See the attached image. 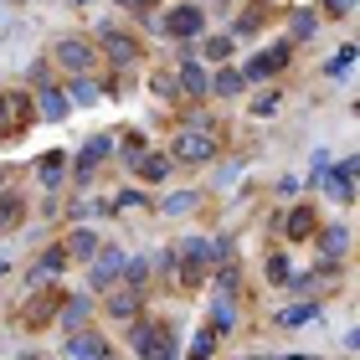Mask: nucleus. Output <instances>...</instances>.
Returning <instances> with one entry per match:
<instances>
[{
	"instance_id": "a878e982",
	"label": "nucleus",
	"mask_w": 360,
	"mask_h": 360,
	"mask_svg": "<svg viewBox=\"0 0 360 360\" xmlns=\"http://www.w3.org/2000/svg\"><path fill=\"white\" fill-rule=\"evenodd\" d=\"M242 88H248V77H242V68H232V62H221V68H211V93H206V98H242Z\"/></svg>"
},
{
	"instance_id": "72a5a7b5",
	"label": "nucleus",
	"mask_w": 360,
	"mask_h": 360,
	"mask_svg": "<svg viewBox=\"0 0 360 360\" xmlns=\"http://www.w3.org/2000/svg\"><path fill=\"white\" fill-rule=\"evenodd\" d=\"M319 283H324L319 273H288V278H283V288L299 293V299H319Z\"/></svg>"
},
{
	"instance_id": "864d4df0",
	"label": "nucleus",
	"mask_w": 360,
	"mask_h": 360,
	"mask_svg": "<svg viewBox=\"0 0 360 360\" xmlns=\"http://www.w3.org/2000/svg\"><path fill=\"white\" fill-rule=\"evenodd\" d=\"M6 180H11V175H6V170H0V191H6Z\"/></svg>"
},
{
	"instance_id": "1a4fd4ad",
	"label": "nucleus",
	"mask_w": 360,
	"mask_h": 360,
	"mask_svg": "<svg viewBox=\"0 0 360 360\" xmlns=\"http://www.w3.org/2000/svg\"><path fill=\"white\" fill-rule=\"evenodd\" d=\"M124 248L119 242H103L93 257H88V293H103L108 283H119V273H124Z\"/></svg>"
},
{
	"instance_id": "c9c22d12",
	"label": "nucleus",
	"mask_w": 360,
	"mask_h": 360,
	"mask_svg": "<svg viewBox=\"0 0 360 360\" xmlns=\"http://www.w3.org/2000/svg\"><path fill=\"white\" fill-rule=\"evenodd\" d=\"M350 68H355V46L345 41L330 62H324V77H335V83H340V77H350Z\"/></svg>"
},
{
	"instance_id": "2f4dec72",
	"label": "nucleus",
	"mask_w": 360,
	"mask_h": 360,
	"mask_svg": "<svg viewBox=\"0 0 360 360\" xmlns=\"http://www.w3.org/2000/svg\"><path fill=\"white\" fill-rule=\"evenodd\" d=\"M191 211H201V191H175L160 201V217H191Z\"/></svg>"
},
{
	"instance_id": "cd10ccee",
	"label": "nucleus",
	"mask_w": 360,
	"mask_h": 360,
	"mask_svg": "<svg viewBox=\"0 0 360 360\" xmlns=\"http://www.w3.org/2000/svg\"><path fill=\"white\" fill-rule=\"evenodd\" d=\"M62 248H68V257H77V263H88V257L103 248V237L93 232V226H72L68 237H62Z\"/></svg>"
},
{
	"instance_id": "09e8293b",
	"label": "nucleus",
	"mask_w": 360,
	"mask_h": 360,
	"mask_svg": "<svg viewBox=\"0 0 360 360\" xmlns=\"http://www.w3.org/2000/svg\"><path fill=\"white\" fill-rule=\"evenodd\" d=\"M304 186H299V180H293V175H283V180H278V195H283V201H293V195H299Z\"/></svg>"
},
{
	"instance_id": "4c0bfd02",
	"label": "nucleus",
	"mask_w": 360,
	"mask_h": 360,
	"mask_svg": "<svg viewBox=\"0 0 360 360\" xmlns=\"http://www.w3.org/2000/svg\"><path fill=\"white\" fill-rule=\"evenodd\" d=\"M217 263H237V237L232 232H217L211 237V268Z\"/></svg>"
},
{
	"instance_id": "37998d69",
	"label": "nucleus",
	"mask_w": 360,
	"mask_h": 360,
	"mask_svg": "<svg viewBox=\"0 0 360 360\" xmlns=\"http://www.w3.org/2000/svg\"><path fill=\"white\" fill-rule=\"evenodd\" d=\"M288 273H293V263H288L283 252H273V257H268V273H263V278H268V283H283Z\"/></svg>"
},
{
	"instance_id": "6e6552de",
	"label": "nucleus",
	"mask_w": 360,
	"mask_h": 360,
	"mask_svg": "<svg viewBox=\"0 0 360 360\" xmlns=\"http://www.w3.org/2000/svg\"><path fill=\"white\" fill-rule=\"evenodd\" d=\"M288 62H293V41L278 37V41L263 46V52H252L248 62H242V77H248V88L252 83H278V72H283Z\"/></svg>"
},
{
	"instance_id": "7c9ffc66",
	"label": "nucleus",
	"mask_w": 360,
	"mask_h": 360,
	"mask_svg": "<svg viewBox=\"0 0 360 360\" xmlns=\"http://www.w3.org/2000/svg\"><path fill=\"white\" fill-rule=\"evenodd\" d=\"M144 150H150V139H144L139 129H124V134H113V155H119L124 165H134V160H139Z\"/></svg>"
},
{
	"instance_id": "f3484780",
	"label": "nucleus",
	"mask_w": 360,
	"mask_h": 360,
	"mask_svg": "<svg viewBox=\"0 0 360 360\" xmlns=\"http://www.w3.org/2000/svg\"><path fill=\"white\" fill-rule=\"evenodd\" d=\"M37 186L41 191H62L68 186V150H41L37 155Z\"/></svg>"
},
{
	"instance_id": "2eb2a0df",
	"label": "nucleus",
	"mask_w": 360,
	"mask_h": 360,
	"mask_svg": "<svg viewBox=\"0 0 360 360\" xmlns=\"http://www.w3.org/2000/svg\"><path fill=\"white\" fill-rule=\"evenodd\" d=\"M263 26H268V0H248L226 31H232V41H252V37H263Z\"/></svg>"
},
{
	"instance_id": "aec40b11",
	"label": "nucleus",
	"mask_w": 360,
	"mask_h": 360,
	"mask_svg": "<svg viewBox=\"0 0 360 360\" xmlns=\"http://www.w3.org/2000/svg\"><path fill=\"white\" fill-rule=\"evenodd\" d=\"M93 319V293H62V304H57V324L62 330H83V324Z\"/></svg>"
},
{
	"instance_id": "f257e3e1",
	"label": "nucleus",
	"mask_w": 360,
	"mask_h": 360,
	"mask_svg": "<svg viewBox=\"0 0 360 360\" xmlns=\"http://www.w3.org/2000/svg\"><path fill=\"white\" fill-rule=\"evenodd\" d=\"M129 350L139 360H180V340H175V319H155V314H139L129 319Z\"/></svg>"
},
{
	"instance_id": "473e14b6",
	"label": "nucleus",
	"mask_w": 360,
	"mask_h": 360,
	"mask_svg": "<svg viewBox=\"0 0 360 360\" xmlns=\"http://www.w3.org/2000/svg\"><path fill=\"white\" fill-rule=\"evenodd\" d=\"M150 273H155V257H150V252H139V257H124V273H119V283H134V288H144V283H150Z\"/></svg>"
},
{
	"instance_id": "3c124183",
	"label": "nucleus",
	"mask_w": 360,
	"mask_h": 360,
	"mask_svg": "<svg viewBox=\"0 0 360 360\" xmlns=\"http://www.w3.org/2000/svg\"><path fill=\"white\" fill-rule=\"evenodd\" d=\"M242 360H278V355H242Z\"/></svg>"
},
{
	"instance_id": "39448f33",
	"label": "nucleus",
	"mask_w": 360,
	"mask_h": 360,
	"mask_svg": "<svg viewBox=\"0 0 360 360\" xmlns=\"http://www.w3.org/2000/svg\"><path fill=\"white\" fill-rule=\"evenodd\" d=\"M108 160H113V134H88V139H83V150L68 155V180H72L77 191H88V186H93V175L103 170Z\"/></svg>"
},
{
	"instance_id": "b1692460",
	"label": "nucleus",
	"mask_w": 360,
	"mask_h": 360,
	"mask_svg": "<svg viewBox=\"0 0 360 360\" xmlns=\"http://www.w3.org/2000/svg\"><path fill=\"white\" fill-rule=\"evenodd\" d=\"M62 93H68L72 108H93L98 98H103V83H98V72H83V77H68V83H62Z\"/></svg>"
},
{
	"instance_id": "393cba45",
	"label": "nucleus",
	"mask_w": 360,
	"mask_h": 360,
	"mask_svg": "<svg viewBox=\"0 0 360 360\" xmlns=\"http://www.w3.org/2000/svg\"><path fill=\"white\" fill-rule=\"evenodd\" d=\"M319 248V257H330V263H345V252H350V226H324V232L309 237Z\"/></svg>"
},
{
	"instance_id": "c756f323",
	"label": "nucleus",
	"mask_w": 360,
	"mask_h": 360,
	"mask_svg": "<svg viewBox=\"0 0 360 360\" xmlns=\"http://www.w3.org/2000/svg\"><path fill=\"white\" fill-rule=\"evenodd\" d=\"M319 21H324L319 11H288V15H283L288 41H314V37H319Z\"/></svg>"
},
{
	"instance_id": "7ed1b4c3",
	"label": "nucleus",
	"mask_w": 360,
	"mask_h": 360,
	"mask_svg": "<svg viewBox=\"0 0 360 360\" xmlns=\"http://www.w3.org/2000/svg\"><path fill=\"white\" fill-rule=\"evenodd\" d=\"M93 46H98V57H103V68H113V72L144 68V46H139V37H129L124 26H98Z\"/></svg>"
},
{
	"instance_id": "c85d7f7f",
	"label": "nucleus",
	"mask_w": 360,
	"mask_h": 360,
	"mask_svg": "<svg viewBox=\"0 0 360 360\" xmlns=\"http://www.w3.org/2000/svg\"><path fill=\"white\" fill-rule=\"evenodd\" d=\"M129 170H134V175L144 180V186H160V180L170 175V155H160V150H144V155H139Z\"/></svg>"
},
{
	"instance_id": "79ce46f5",
	"label": "nucleus",
	"mask_w": 360,
	"mask_h": 360,
	"mask_svg": "<svg viewBox=\"0 0 360 360\" xmlns=\"http://www.w3.org/2000/svg\"><path fill=\"white\" fill-rule=\"evenodd\" d=\"M93 217H108V201H72V221H93Z\"/></svg>"
},
{
	"instance_id": "423d86ee",
	"label": "nucleus",
	"mask_w": 360,
	"mask_h": 360,
	"mask_svg": "<svg viewBox=\"0 0 360 360\" xmlns=\"http://www.w3.org/2000/svg\"><path fill=\"white\" fill-rule=\"evenodd\" d=\"M217 150H221V144H217V134H211L206 124H186L170 139V165H211Z\"/></svg>"
},
{
	"instance_id": "a211bd4d",
	"label": "nucleus",
	"mask_w": 360,
	"mask_h": 360,
	"mask_svg": "<svg viewBox=\"0 0 360 360\" xmlns=\"http://www.w3.org/2000/svg\"><path fill=\"white\" fill-rule=\"evenodd\" d=\"M195 52H201L206 68H221V62H232L237 41H232V31H201V37H195Z\"/></svg>"
},
{
	"instance_id": "f704fd0d",
	"label": "nucleus",
	"mask_w": 360,
	"mask_h": 360,
	"mask_svg": "<svg viewBox=\"0 0 360 360\" xmlns=\"http://www.w3.org/2000/svg\"><path fill=\"white\" fill-rule=\"evenodd\" d=\"M278 108H283V93H278V88L268 83L263 93H257V98H252V108H248V113H252V119H273V113H278Z\"/></svg>"
},
{
	"instance_id": "6ab92c4d",
	"label": "nucleus",
	"mask_w": 360,
	"mask_h": 360,
	"mask_svg": "<svg viewBox=\"0 0 360 360\" xmlns=\"http://www.w3.org/2000/svg\"><path fill=\"white\" fill-rule=\"evenodd\" d=\"M237 319H242L237 314V293H217V288H211V319H206V330L221 340V335L237 330Z\"/></svg>"
},
{
	"instance_id": "a19ab883",
	"label": "nucleus",
	"mask_w": 360,
	"mask_h": 360,
	"mask_svg": "<svg viewBox=\"0 0 360 360\" xmlns=\"http://www.w3.org/2000/svg\"><path fill=\"white\" fill-rule=\"evenodd\" d=\"M124 15H134V21H150V15L160 11V0H113Z\"/></svg>"
},
{
	"instance_id": "49530a36",
	"label": "nucleus",
	"mask_w": 360,
	"mask_h": 360,
	"mask_svg": "<svg viewBox=\"0 0 360 360\" xmlns=\"http://www.w3.org/2000/svg\"><path fill=\"white\" fill-rule=\"evenodd\" d=\"M0 139H15V124H11V103H6V88H0Z\"/></svg>"
},
{
	"instance_id": "412c9836",
	"label": "nucleus",
	"mask_w": 360,
	"mask_h": 360,
	"mask_svg": "<svg viewBox=\"0 0 360 360\" xmlns=\"http://www.w3.org/2000/svg\"><path fill=\"white\" fill-rule=\"evenodd\" d=\"M68 248H62V242H52V248H41V257L37 263H31V283H57L62 273H68Z\"/></svg>"
},
{
	"instance_id": "8fccbe9b",
	"label": "nucleus",
	"mask_w": 360,
	"mask_h": 360,
	"mask_svg": "<svg viewBox=\"0 0 360 360\" xmlns=\"http://www.w3.org/2000/svg\"><path fill=\"white\" fill-rule=\"evenodd\" d=\"M278 360H324V355H278Z\"/></svg>"
},
{
	"instance_id": "0eeeda50",
	"label": "nucleus",
	"mask_w": 360,
	"mask_h": 360,
	"mask_svg": "<svg viewBox=\"0 0 360 360\" xmlns=\"http://www.w3.org/2000/svg\"><path fill=\"white\" fill-rule=\"evenodd\" d=\"M160 37H170V41H195L206 31V6L201 0H180V6H165L160 11Z\"/></svg>"
},
{
	"instance_id": "4be33fe9",
	"label": "nucleus",
	"mask_w": 360,
	"mask_h": 360,
	"mask_svg": "<svg viewBox=\"0 0 360 360\" xmlns=\"http://www.w3.org/2000/svg\"><path fill=\"white\" fill-rule=\"evenodd\" d=\"M319 314H324L319 299H293V304H283V309L273 314V324H278V330H304V324H314Z\"/></svg>"
},
{
	"instance_id": "5701e85b",
	"label": "nucleus",
	"mask_w": 360,
	"mask_h": 360,
	"mask_svg": "<svg viewBox=\"0 0 360 360\" xmlns=\"http://www.w3.org/2000/svg\"><path fill=\"white\" fill-rule=\"evenodd\" d=\"M314 232H319V211H314V206H288L283 237H288V242H309Z\"/></svg>"
},
{
	"instance_id": "58836bf2",
	"label": "nucleus",
	"mask_w": 360,
	"mask_h": 360,
	"mask_svg": "<svg viewBox=\"0 0 360 360\" xmlns=\"http://www.w3.org/2000/svg\"><path fill=\"white\" fill-rule=\"evenodd\" d=\"M150 93L165 98V103H180V88H175V72H155L150 77Z\"/></svg>"
},
{
	"instance_id": "ddd939ff",
	"label": "nucleus",
	"mask_w": 360,
	"mask_h": 360,
	"mask_svg": "<svg viewBox=\"0 0 360 360\" xmlns=\"http://www.w3.org/2000/svg\"><path fill=\"white\" fill-rule=\"evenodd\" d=\"M144 309V288H134V283H108L103 288V314L108 319H134Z\"/></svg>"
},
{
	"instance_id": "a18cd8bd",
	"label": "nucleus",
	"mask_w": 360,
	"mask_h": 360,
	"mask_svg": "<svg viewBox=\"0 0 360 360\" xmlns=\"http://www.w3.org/2000/svg\"><path fill=\"white\" fill-rule=\"evenodd\" d=\"M26 83H31V88L52 83V62H31V68H26Z\"/></svg>"
},
{
	"instance_id": "20e7f679",
	"label": "nucleus",
	"mask_w": 360,
	"mask_h": 360,
	"mask_svg": "<svg viewBox=\"0 0 360 360\" xmlns=\"http://www.w3.org/2000/svg\"><path fill=\"white\" fill-rule=\"evenodd\" d=\"M46 62H52V68H62L68 77H83V72H98V68H103V57H98L93 37H57L52 52H46Z\"/></svg>"
},
{
	"instance_id": "6e6d98bb",
	"label": "nucleus",
	"mask_w": 360,
	"mask_h": 360,
	"mask_svg": "<svg viewBox=\"0 0 360 360\" xmlns=\"http://www.w3.org/2000/svg\"><path fill=\"white\" fill-rule=\"evenodd\" d=\"M201 6H206V0H201Z\"/></svg>"
},
{
	"instance_id": "9b49d317",
	"label": "nucleus",
	"mask_w": 360,
	"mask_h": 360,
	"mask_svg": "<svg viewBox=\"0 0 360 360\" xmlns=\"http://www.w3.org/2000/svg\"><path fill=\"white\" fill-rule=\"evenodd\" d=\"M57 304H62V293L52 283H37V293L21 304V324H26V330H46V324H57Z\"/></svg>"
},
{
	"instance_id": "bb28decb",
	"label": "nucleus",
	"mask_w": 360,
	"mask_h": 360,
	"mask_svg": "<svg viewBox=\"0 0 360 360\" xmlns=\"http://www.w3.org/2000/svg\"><path fill=\"white\" fill-rule=\"evenodd\" d=\"M21 221H26V195L21 191H0V237L21 232Z\"/></svg>"
},
{
	"instance_id": "f8f14e48",
	"label": "nucleus",
	"mask_w": 360,
	"mask_h": 360,
	"mask_svg": "<svg viewBox=\"0 0 360 360\" xmlns=\"http://www.w3.org/2000/svg\"><path fill=\"white\" fill-rule=\"evenodd\" d=\"M355 170H360V160L345 155V160H330V165H324V175H319V180H324V191H330L340 206H350V201H355Z\"/></svg>"
},
{
	"instance_id": "5fc2aeb1",
	"label": "nucleus",
	"mask_w": 360,
	"mask_h": 360,
	"mask_svg": "<svg viewBox=\"0 0 360 360\" xmlns=\"http://www.w3.org/2000/svg\"><path fill=\"white\" fill-rule=\"evenodd\" d=\"M72 6H88V0H72Z\"/></svg>"
},
{
	"instance_id": "603ef678",
	"label": "nucleus",
	"mask_w": 360,
	"mask_h": 360,
	"mask_svg": "<svg viewBox=\"0 0 360 360\" xmlns=\"http://www.w3.org/2000/svg\"><path fill=\"white\" fill-rule=\"evenodd\" d=\"M6 273H11V263H6V257H0V278H6Z\"/></svg>"
},
{
	"instance_id": "e433bc0d",
	"label": "nucleus",
	"mask_w": 360,
	"mask_h": 360,
	"mask_svg": "<svg viewBox=\"0 0 360 360\" xmlns=\"http://www.w3.org/2000/svg\"><path fill=\"white\" fill-rule=\"evenodd\" d=\"M211 355H217V335L201 324V330H195V340H191V350L180 355V360H211Z\"/></svg>"
},
{
	"instance_id": "f03ea898",
	"label": "nucleus",
	"mask_w": 360,
	"mask_h": 360,
	"mask_svg": "<svg viewBox=\"0 0 360 360\" xmlns=\"http://www.w3.org/2000/svg\"><path fill=\"white\" fill-rule=\"evenodd\" d=\"M170 273H175V283L180 288H201L206 278H211V237L201 232H186L170 248Z\"/></svg>"
},
{
	"instance_id": "ea45409f",
	"label": "nucleus",
	"mask_w": 360,
	"mask_h": 360,
	"mask_svg": "<svg viewBox=\"0 0 360 360\" xmlns=\"http://www.w3.org/2000/svg\"><path fill=\"white\" fill-rule=\"evenodd\" d=\"M144 206H150V195H144V191H119L108 201V211H144Z\"/></svg>"
},
{
	"instance_id": "4468645a",
	"label": "nucleus",
	"mask_w": 360,
	"mask_h": 360,
	"mask_svg": "<svg viewBox=\"0 0 360 360\" xmlns=\"http://www.w3.org/2000/svg\"><path fill=\"white\" fill-rule=\"evenodd\" d=\"M68 360H108L113 350H108V340H103V330H93V324H83V330H72L68 335V350H62Z\"/></svg>"
},
{
	"instance_id": "de8ad7c7",
	"label": "nucleus",
	"mask_w": 360,
	"mask_h": 360,
	"mask_svg": "<svg viewBox=\"0 0 360 360\" xmlns=\"http://www.w3.org/2000/svg\"><path fill=\"white\" fill-rule=\"evenodd\" d=\"M324 165H330V150H314V165H309V186H319Z\"/></svg>"
},
{
	"instance_id": "9d476101",
	"label": "nucleus",
	"mask_w": 360,
	"mask_h": 360,
	"mask_svg": "<svg viewBox=\"0 0 360 360\" xmlns=\"http://www.w3.org/2000/svg\"><path fill=\"white\" fill-rule=\"evenodd\" d=\"M175 88H180V103H201V98L211 93V68L201 57L175 62Z\"/></svg>"
},
{
	"instance_id": "dca6fc26",
	"label": "nucleus",
	"mask_w": 360,
	"mask_h": 360,
	"mask_svg": "<svg viewBox=\"0 0 360 360\" xmlns=\"http://www.w3.org/2000/svg\"><path fill=\"white\" fill-rule=\"evenodd\" d=\"M31 103H37V119L41 124H62L72 113V103H68V93H62L57 83H41L37 93H31Z\"/></svg>"
},
{
	"instance_id": "c03bdc74",
	"label": "nucleus",
	"mask_w": 360,
	"mask_h": 360,
	"mask_svg": "<svg viewBox=\"0 0 360 360\" xmlns=\"http://www.w3.org/2000/svg\"><path fill=\"white\" fill-rule=\"evenodd\" d=\"M355 11V0H319V15H330V21H345Z\"/></svg>"
}]
</instances>
